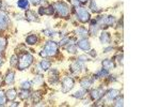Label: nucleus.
I'll return each instance as SVG.
<instances>
[{"instance_id":"a878e982","label":"nucleus","mask_w":160,"mask_h":107,"mask_svg":"<svg viewBox=\"0 0 160 107\" xmlns=\"http://www.w3.org/2000/svg\"><path fill=\"white\" fill-rule=\"evenodd\" d=\"M90 9H91V11L94 12V13H99V12H101V9L97 7V4H96L95 0H91V2H90Z\"/></svg>"},{"instance_id":"6e6552de","label":"nucleus","mask_w":160,"mask_h":107,"mask_svg":"<svg viewBox=\"0 0 160 107\" xmlns=\"http://www.w3.org/2000/svg\"><path fill=\"white\" fill-rule=\"evenodd\" d=\"M77 45H78V47H79L80 49L85 50V52L91 49V44H90V42H89V40L87 39V38H82L81 40L78 41Z\"/></svg>"},{"instance_id":"58836bf2","label":"nucleus","mask_w":160,"mask_h":107,"mask_svg":"<svg viewBox=\"0 0 160 107\" xmlns=\"http://www.w3.org/2000/svg\"><path fill=\"white\" fill-rule=\"evenodd\" d=\"M70 2H72V4L74 7H79L80 6V2L78 1V0H70Z\"/></svg>"},{"instance_id":"79ce46f5","label":"nucleus","mask_w":160,"mask_h":107,"mask_svg":"<svg viewBox=\"0 0 160 107\" xmlns=\"http://www.w3.org/2000/svg\"><path fill=\"white\" fill-rule=\"evenodd\" d=\"M3 62H4V60H3V58H2V56L0 55V67H1L2 64H3Z\"/></svg>"},{"instance_id":"cd10ccee","label":"nucleus","mask_w":160,"mask_h":107,"mask_svg":"<svg viewBox=\"0 0 160 107\" xmlns=\"http://www.w3.org/2000/svg\"><path fill=\"white\" fill-rule=\"evenodd\" d=\"M43 98L42 91H35V92L32 94V100H33V103H37L39 101H41V99Z\"/></svg>"},{"instance_id":"c9c22d12","label":"nucleus","mask_w":160,"mask_h":107,"mask_svg":"<svg viewBox=\"0 0 160 107\" xmlns=\"http://www.w3.org/2000/svg\"><path fill=\"white\" fill-rule=\"evenodd\" d=\"M70 42V38H64V39H62V40L60 41L59 45H60V46H64L65 44H68Z\"/></svg>"},{"instance_id":"e433bc0d","label":"nucleus","mask_w":160,"mask_h":107,"mask_svg":"<svg viewBox=\"0 0 160 107\" xmlns=\"http://www.w3.org/2000/svg\"><path fill=\"white\" fill-rule=\"evenodd\" d=\"M77 61H79V62L83 63V62H87V61H89V58L85 55H81V56H79V57H78Z\"/></svg>"},{"instance_id":"f8f14e48","label":"nucleus","mask_w":160,"mask_h":107,"mask_svg":"<svg viewBox=\"0 0 160 107\" xmlns=\"http://www.w3.org/2000/svg\"><path fill=\"white\" fill-rule=\"evenodd\" d=\"M70 71H72L73 73H75V74H77V73H79L82 69H85V65L82 64L81 62H79V61H74V62L70 64Z\"/></svg>"},{"instance_id":"a19ab883","label":"nucleus","mask_w":160,"mask_h":107,"mask_svg":"<svg viewBox=\"0 0 160 107\" xmlns=\"http://www.w3.org/2000/svg\"><path fill=\"white\" fill-rule=\"evenodd\" d=\"M90 55L92 56V57H96V56H97V54H96V50L95 49H92L90 52Z\"/></svg>"},{"instance_id":"4be33fe9","label":"nucleus","mask_w":160,"mask_h":107,"mask_svg":"<svg viewBox=\"0 0 160 107\" xmlns=\"http://www.w3.org/2000/svg\"><path fill=\"white\" fill-rule=\"evenodd\" d=\"M75 32L77 33V35H79V37H81V38H85V37H88V34H89V30L85 29V28L82 27V26L78 27Z\"/></svg>"},{"instance_id":"f257e3e1","label":"nucleus","mask_w":160,"mask_h":107,"mask_svg":"<svg viewBox=\"0 0 160 107\" xmlns=\"http://www.w3.org/2000/svg\"><path fill=\"white\" fill-rule=\"evenodd\" d=\"M58 47H59V45L55 41H47L43 50L40 53V56L41 57H51V56H55L58 53Z\"/></svg>"},{"instance_id":"a18cd8bd","label":"nucleus","mask_w":160,"mask_h":107,"mask_svg":"<svg viewBox=\"0 0 160 107\" xmlns=\"http://www.w3.org/2000/svg\"><path fill=\"white\" fill-rule=\"evenodd\" d=\"M19 104L18 103H16V102H14V103H12V104H10V106H18Z\"/></svg>"},{"instance_id":"4468645a","label":"nucleus","mask_w":160,"mask_h":107,"mask_svg":"<svg viewBox=\"0 0 160 107\" xmlns=\"http://www.w3.org/2000/svg\"><path fill=\"white\" fill-rule=\"evenodd\" d=\"M105 94L109 101H113L120 95V91H119L118 89H110V90L107 91Z\"/></svg>"},{"instance_id":"2f4dec72","label":"nucleus","mask_w":160,"mask_h":107,"mask_svg":"<svg viewBox=\"0 0 160 107\" xmlns=\"http://www.w3.org/2000/svg\"><path fill=\"white\" fill-rule=\"evenodd\" d=\"M123 105H124V98H123V95L118 96V98H116V100L114 101L113 106H116V107L121 106V107H122Z\"/></svg>"},{"instance_id":"423d86ee","label":"nucleus","mask_w":160,"mask_h":107,"mask_svg":"<svg viewBox=\"0 0 160 107\" xmlns=\"http://www.w3.org/2000/svg\"><path fill=\"white\" fill-rule=\"evenodd\" d=\"M106 93V90L104 89L103 87H98V88H95L93 89L92 91L90 92V95H91V99L93 101H98L105 95Z\"/></svg>"},{"instance_id":"f03ea898","label":"nucleus","mask_w":160,"mask_h":107,"mask_svg":"<svg viewBox=\"0 0 160 107\" xmlns=\"http://www.w3.org/2000/svg\"><path fill=\"white\" fill-rule=\"evenodd\" d=\"M33 61H34L33 56H32L31 54L26 53V54H24V55H22L19 57L16 68L18 69L19 71H24V70H26V69L29 68L30 65L33 63Z\"/></svg>"},{"instance_id":"72a5a7b5","label":"nucleus","mask_w":160,"mask_h":107,"mask_svg":"<svg viewBox=\"0 0 160 107\" xmlns=\"http://www.w3.org/2000/svg\"><path fill=\"white\" fill-rule=\"evenodd\" d=\"M18 58H17L16 55H13L11 57V60H10V63H11V67H16L17 65V62H18Z\"/></svg>"},{"instance_id":"de8ad7c7","label":"nucleus","mask_w":160,"mask_h":107,"mask_svg":"<svg viewBox=\"0 0 160 107\" xmlns=\"http://www.w3.org/2000/svg\"><path fill=\"white\" fill-rule=\"evenodd\" d=\"M1 4H2V2H1V0H0V9H1Z\"/></svg>"},{"instance_id":"f704fd0d","label":"nucleus","mask_w":160,"mask_h":107,"mask_svg":"<svg viewBox=\"0 0 160 107\" xmlns=\"http://www.w3.org/2000/svg\"><path fill=\"white\" fill-rule=\"evenodd\" d=\"M42 32L45 35H47V37H53V35H56V32L51 29H45V30H43Z\"/></svg>"},{"instance_id":"412c9836","label":"nucleus","mask_w":160,"mask_h":107,"mask_svg":"<svg viewBox=\"0 0 160 107\" xmlns=\"http://www.w3.org/2000/svg\"><path fill=\"white\" fill-rule=\"evenodd\" d=\"M17 7L24 11H27L29 10V0H17Z\"/></svg>"},{"instance_id":"c756f323","label":"nucleus","mask_w":160,"mask_h":107,"mask_svg":"<svg viewBox=\"0 0 160 107\" xmlns=\"http://www.w3.org/2000/svg\"><path fill=\"white\" fill-rule=\"evenodd\" d=\"M7 41L6 38L3 37H0V54L3 52L7 47Z\"/></svg>"},{"instance_id":"b1692460","label":"nucleus","mask_w":160,"mask_h":107,"mask_svg":"<svg viewBox=\"0 0 160 107\" xmlns=\"http://www.w3.org/2000/svg\"><path fill=\"white\" fill-rule=\"evenodd\" d=\"M19 98L22 99V100H28V99L31 96V93H30V91H29V89H22V91L19 92Z\"/></svg>"},{"instance_id":"37998d69","label":"nucleus","mask_w":160,"mask_h":107,"mask_svg":"<svg viewBox=\"0 0 160 107\" xmlns=\"http://www.w3.org/2000/svg\"><path fill=\"white\" fill-rule=\"evenodd\" d=\"M109 50H112V47H108V48H106L105 52H104V53H109Z\"/></svg>"},{"instance_id":"4c0bfd02","label":"nucleus","mask_w":160,"mask_h":107,"mask_svg":"<svg viewBox=\"0 0 160 107\" xmlns=\"http://www.w3.org/2000/svg\"><path fill=\"white\" fill-rule=\"evenodd\" d=\"M43 1H44V0H29V2H31L33 6H39V4L42 3Z\"/></svg>"},{"instance_id":"393cba45","label":"nucleus","mask_w":160,"mask_h":107,"mask_svg":"<svg viewBox=\"0 0 160 107\" xmlns=\"http://www.w3.org/2000/svg\"><path fill=\"white\" fill-rule=\"evenodd\" d=\"M85 94H87V89H80V90L76 91L75 93L73 94V98H76V99H79V100H81V99H83L85 96Z\"/></svg>"},{"instance_id":"c85d7f7f","label":"nucleus","mask_w":160,"mask_h":107,"mask_svg":"<svg viewBox=\"0 0 160 107\" xmlns=\"http://www.w3.org/2000/svg\"><path fill=\"white\" fill-rule=\"evenodd\" d=\"M65 49H66V52L70 53V54H76V53H77V46H76L74 43L67 44V46L65 47Z\"/></svg>"},{"instance_id":"9d476101","label":"nucleus","mask_w":160,"mask_h":107,"mask_svg":"<svg viewBox=\"0 0 160 107\" xmlns=\"http://www.w3.org/2000/svg\"><path fill=\"white\" fill-rule=\"evenodd\" d=\"M100 30V27L99 25L96 23V20L94 19L91 22V26H90V30H89V34L93 35V37H95V35H97L98 31Z\"/></svg>"},{"instance_id":"2eb2a0df","label":"nucleus","mask_w":160,"mask_h":107,"mask_svg":"<svg viewBox=\"0 0 160 107\" xmlns=\"http://www.w3.org/2000/svg\"><path fill=\"white\" fill-rule=\"evenodd\" d=\"M4 81H6L7 85H13L15 81V72L14 71H7L6 74V77H4Z\"/></svg>"},{"instance_id":"aec40b11","label":"nucleus","mask_w":160,"mask_h":107,"mask_svg":"<svg viewBox=\"0 0 160 107\" xmlns=\"http://www.w3.org/2000/svg\"><path fill=\"white\" fill-rule=\"evenodd\" d=\"M37 37L36 34L32 33V34H29L28 37L26 38V43L28 45H35L37 43Z\"/></svg>"},{"instance_id":"473e14b6","label":"nucleus","mask_w":160,"mask_h":107,"mask_svg":"<svg viewBox=\"0 0 160 107\" xmlns=\"http://www.w3.org/2000/svg\"><path fill=\"white\" fill-rule=\"evenodd\" d=\"M7 103V96L6 92L3 91H0V106H4Z\"/></svg>"},{"instance_id":"a211bd4d","label":"nucleus","mask_w":160,"mask_h":107,"mask_svg":"<svg viewBox=\"0 0 160 107\" xmlns=\"http://www.w3.org/2000/svg\"><path fill=\"white\" fill-rule=\"evenodd\" d=\"M101 64H103V68L104 69H106V70H108V71L113 70V69L115 68V63H114L113 60H111V59H105V60H103Z\"/></svg>"},{"instance_id":"ddd939ff","label":"nucleus","mask_w":160,"mask_h":107,"mask_svg":"<svg viewBox=\"0 0 160 107\" xmlns=\"http://www.w3.org/2000/svg\"><path fill=\"white\" fill-rule=\"evenodd\" d=\"M94 80H95L94 79V77H85L80 80V86L83 89H89L91 86L93 85Z\"/></svg>"},{"instance_id":"dca6fc26","label":"nucleus","mask_w":160,"mask_h":107,"mask_svg":"<svg viewBox=\"0 0 160 107\" xmlns=\"http://www.w3.org/2000/svg\"><path fill=\"white\" fill-rule=\"evenodd\" d=\"M99 41L101 44H110L111 34L109 33V32H101L99 35Z\"/></svg>"},{"instance_id":"9b49d317","label":"nucleus","mask_w":160,"mask_h":107,"mask_svg":"<svg viewBox=\"0 0 160 107\" xmlns=\"http://www.w3.org/2000/svg\"><path fill=\"white\" fill-rule=\"evenodd\" d=\"M25 17H26L27 20H29V22H32V23H33V22L39 23L40 22V18L37 17V15L35 14L34 11H32V10H27Z\"/></svg>"},{"instance_id":"49530a36","label":"nucleus","mask_w":160,"mask_h":107,"mask_svg":"<svg viewBox=\"0 0 160 107\" xmlns=\"http://www.w3.org/2000/svg\"><path fill=\"white\" fill-rule=\"evenodd\" d=\"M1 79H2V76H1V74H0V84H1Z\"/></svg>"},{"instance_id":"5701e85b","label":"nucleus","mask_w":160,"mask_h":107,"mask_svg":"<svg viewBox=\"0 0 160 107\" xmlns=\"http://www.w3.org/2000/svg\"><path fill=\"white\" fill-rule=\"evenodd\" d=\"M32 85L39 86V87L44 85V78H43V76L41 75V74H39V75L35 76V77L33 78V80H32Z\"/></svg>"},{"instance_id":"7c9ffc66","label":"nucleus","mask_w":160,"mask_h":107,"mask_svg":"<svg viewBox=\"0 0 160 107\" xmlns=\"http://www.w3.org/2000/svg\"><path fill=\"white\" fill-rule=\"evenodd\" d=\"M32 87V81L30 80H22L20 83V88L22 89H30Z\"/></svg>"},{"instance_id":"ea45409f","label":"nucleus","mask_w":160,"mask_h":107,"mask_svg":"<svg viewBox=\"0 0 160 107\" xmlns=\"http://www.w3.org/2000/svg\"><path fill=\"white\" fill-rule=\"evenodd\" d=\"M116 59H118L119 62H121V64H123V54H121V55L116 56Z\"/></svg>"},{"instance_id":"6ab92c4d","label":"nucleus","mask_w":160,"mask_h":107,"mask_svg":"<svg viewBox=\"0 0 160 107\" xmlns=\"http://www.w3.org/2000/svg\"><path fill=\"white\" fill-rule=\"evenodd\" d=\"M109 75V71L106 70V69H100L99 71H97L95 74L93 75L94 79H98V78H101V77H105V76H108Z\"/></svg>"},{"instance_id":"bb28decb","label":"nucleus","mask_w":160,"mask_h":107,"mask_svg":"<svg viewBox=\"0 0 160 107\" xmlns=\"http://www.w3.org/2000/svg\"><path fill=\"white\" fill-rule=\"evenodd\" d=\"M40 65L43 71H48L50 69V67H51V62L48 60H42L40 62Z\"/></svg>"},{"instance_id":"c03bdc74","label":"nucleus","mask_w":160,"mask_h":107,"mask_svg":"<svg viewBox=\"0 0 160 107\" xmlns=\"http://www.w3.org/2000/svg\"><path fill=\"white\" fill-rule=\"evenodd\" d=\"M78 1H79L80 3H87V2L89 1V0H78Z\"/></svg>"},{"instance_id":"39448f33","label":"nucleus","mask_w":160,"mask_h":107,"mask_svg":"<svg viewBox=\"0 0 160 107\" xmlns=\"http://www.w3.org/2000/svg\"><path fill=\"white\" fill-rule=\"evenodd\" d=\"M61 85H62V92L67 93L74 88V86H75V80H74L72 77H64L62 79Z\"/></svg>"},{"instance_id":"0eeeda50","label":"nucleus","mask_w":160,"mask_h":107,"mask_svg":"<svg viewBox=\"0 0 160 107\" xmlns=\"http://www.w3.org/2000/svg\"><path fill=\"white\" fill-rule=\"evenodd\" d=\"M10 24V18L6 12H0V31L7 29Z\"/></svg>"},{"instance_id":"f3484780","label":"nucleus","mask_w":160,"mask_h":107,"mask_svg":"<svg viewBox=\"0 0 160 107\" xmlns=\"http://www.w3.org/2000/svg\"><path fill=\"white\" fill-rule=\"evenodd\" d=\"M6 96H7V101H14L17 96V91L16 89L14 88H11L9 90L6 91Z\"/></svg>"},{"instance_id":"7ed1b4c3","label":"nucleus","mask_w":160,"mask_h":107,"mask_svg":"<svg viewBox=\"0 0 160 107\" xmlns=\"http://www.w3.org/2000/svg\"><path fill=\"white\" fill-rule=\"evenodd\" d=\"M53 8H55V11H57V13L59 16L63 17H68L70 16V7L68 6L66 2L63 1H57L53 3Z\"/></svg>"},{"instance_id":"20e7f679","label":"nucleus","mask_w":160,"mask_h":107,"mask_svg":"<svg viewBox=\"0 0 160 107\" xmlns=\"http://www.w3.org/2000/svg\"><path fill=\"white\" fill-rule=\"evenodd\" d=\"M76 16H77V18L79 22H81L82 24H85V23H89L91 19V15L89 13V11L85 8H78L77 10H76Z\"/></svg>"},{"instance_id":"1a4fd4ad","label":"nucleus","mask_w":160,"mask_h":107,"mask_svg":"<svg viewBox=\"0 0 160 107\" xmlns=\"http://www.w3.org/2000/svg\"><path fill=\"white\" fill-rule=\"evenodd\" d=\"M39 13L41 15H51L55 14V8L53 6H48V7H41L39 9Z\"/></svg>"}]
</instances>
